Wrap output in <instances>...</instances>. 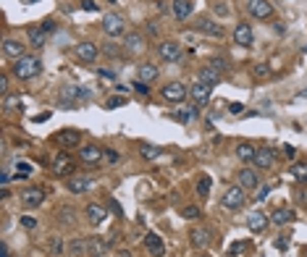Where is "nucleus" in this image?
I'll list each match as a JSON object with an SVG mask.
<instances>
[{
	"instance_id": "nucleus-1",
	"label": "nucleus",
	"mask_w": 307,
	"mask_h": 257,
	"mask_svg": "<svg viewBox=\"0 0 307 257\" xmlns=\"http://www.w3.org/2000/svg\"><path fill=\"white\" fill-rule=\"evenodd\" d=\"M11 71H13V77L21 79V82L35 79L37 74L42 71V60H40L37 55H24V58H19V60H13Z\"/></svg>"
},
{
	"instance_id": "nucleus-2",
	"label": "nucleus",
	"mask_w": 307,
	"mask_h": 257,
	"mask_svg": "<svg viewBox=\"0 0 307 257\" xmlns=\"http://www.w3.org/2000/svg\"><path fill=\"white\" fill-rule=\"evenodd\" d=\"M160 95H163V100H168V102H181L184 97L189 95V87L184 84V82H168V84L160 89Z\"/></svg>"
},
{
	"instance_id": "nucleus-3",
	"label": "nucleus",
	"mask_w": 307,
	"mask_h": 257,
	"mask_svg": "<svg viewBox=\"0 0 307 257\" xmlns=\"http://www.w3.org/2000/svg\"><path fill=\"white\" fill-rule=\"evenodd\" d=\"M124 26H126V21H124V16H118V13H105L103 16V32L108 37H121L124 34Z\"/></svg>"
},
{
	"instance_id": "nucleus-4",
	"label": "nucleus",
	"mask_w": 307,
	"mask_h": 257,
	"mask_svg": "<svg viewBox=\"0 0 307 257\" xmlns=\"http://www.w3.org/2000/svg\"><path fill=\"white\" fill-rule=\"evenodd\" d=\"M87 95H89L87 89H79V87L69 84V87H63V89H60V108H66V111H74L76 100H79V97H87Z\"/></svg>"
},
{
	"instance_id": "nucleus-5",
	"label": "nucleus",
	"mask_w": 307,
	"mask_h": 257,
	"mask_svg": "<svg viewBox=\"0 0 307 257\" xmlns=\"http://www.w3.org/2000/svg\"><path fill=\"white\" fill-rule=\"evenodd\" d=\"M221 205L226 207V210H239L242 205H244V189L236 184V187H228L226 192H223V197H221Z\"/></svg>"
},
{
	"instance_id": "nucleus-6",
	"label": "nucleus",
	"mask_w": 307,
	"mask_h": 257,
	"mask_svg": "<svg viewBox=\"0 0 307 257\" xmlns=\"http://www.w3.org/2000/svg\"><path fill=\"white\" fill-rule=\"evenodd\" d=\"M158 55L165 63H176V60H181V45L174 42V40H165V42L158 45Z\"/></svg>"
},
{
	"instance_id": "nucleus-7",
	"label": "nucleus",
	"mask_w": 307,
	"mask_h": 257,
	"mask_svg": "<svg viewBox=\"0 0 307 257\" xmlns=\"http://www.w3.org/2000/svg\"><path fill=\"white\" fill-rule=\"evenodd\" d=\"M194 29H197L199 34H208V37H223V26L216 24L213 19H205V16H199L194 21Z\"/></svg>"
},
{
	"instance_id": "nucleus-8",
	"label": "nucleus",
	"mask_w": 307,
	"mask_h": 257,
	"mask_svg": "<svg viewBox=\"0 0 307 257\" xmlns=\"http://www.w3.org/2000/svg\"><path fill=\"white\" fill-rule=\"evenodd\" d=\"M247 8H250L252 16L260 19V21H265V19L273 16V6L268 3V0H247Z\"/></svg>"
},
{
	"instance_id": "nucleus-9",
	"label": "nucleus",
	"mask_w": 307,
	"mask_h": 257,
	"mask_svg": "<svg viewBox=\"0 0 307 257\" xmlns=\"http://www.w3.org/2000/svg\"><path fill=\"white\" fill-rule=\"evenodd\" d=\"M189 95H192L194 105H208V100H210V95H213V87L205 84V82H194V84L189 87Z\"/></svg>"
},
{
	"instance_id": "nucleus-10",
	"label": "nucleus",
	"mask_w": 307,
	"mask_h": 257,
	"mask_svg": "<svg viewBox=\"0 0 307 257\" xmlns=\"http://www.w3.org/2000/svg\"><path fill=\"white\" fill-rule=\"evenodd\" d=\"M55 142L60 147H66V150H74V147L82 144V134L76 131V129H63L60 134H55Z\"/></svg>"
},
{
	"instance_id": "nucleus-11",
	"label": "nucleus",
	"mask_w": 307,
	"mask_h": 257,
	"mask_svg": "<svg viewBox=\"0 0 307 257\" xmlns=\"http://www.w3.org/2000/svg\"><path fill=\"white\" fill-rule=\"evenodd\" d=\"M3 55L11 58V60H19V58L26 55V45L19 42V40H13V37H8V40H3Z\"/></svg>"
},
{
	"instance_id": "nucleus-12",
	"label": "nucleus",
	"mask_w": 307,
	"mask_h": 257,
	"mask_svg": "<svg viewBox=\"0 0 307 257\" xmlns=\"http://www.w3.org/2000/svg\"><path fill=\"white\" fill-rule=\"evenodd\" d=\"M21 202L26 207H40L45 202V189H40V187H26L21 192Z\"/></svg>"
},
{
	"instance_id": "nucleus-13",
	"label": "nucleus",
	"mask_w": 307,
	"mask_h": 257,
	"mask_svg": "<svg viewBox=\"0 0 307 257\" xmlns=\"http://www.w3.org/2000/svg\"><path fill=\"white\" fill-rule=\"evenodd\" d=\"M252 40H255V34H252V26H250V21H242V24H236V29H234V42H236V45H242V48H250V45H252Z\"/></svg>"
},
{
	"instance_id": "nucleus-14",
	"label": "nucleus",
	"mask_w": 307,
	"mask_h": 257,
	"mask_svg": "<svg viewBox=\"0 0 307 257\" xmlns=\"http://www.w3.org/2000/svg\"><path fill=\"white\" fill-rule=\"evenodd\" d=\"M103 153H105V150L97 147V144H84V147L79 150V158H82V163H87V165H95V163L103 160Z\"/></svg>"
},
{
	"instance_id": "nucleus-15",
	"label": "nucleus",
	"mask_w": 307,
	"mask_h": 257,
	"mask_svg": "<svg viewBox=\"0 0 307 257\" xmlns=\"http://www.w3.org/2000/svg\"><path fill=\"white\" fill-rule=\"evenodd\" d=\"M66 187H69V192H74V194H87L95 184H92V178H87V176H69Z\"/></svg>"
},
{
	"instance_id": "nucleus-16",
	"label": "nucleus",
	"mask_w": 307,
	"mask_h": 257,
	"mask_svg": "<svg viewBox=\"0 0 307 257\" xmlns=\"http://www.w3.org/2000/svg\"><path fill=\"white\" fill-rule=\"evenodd\" d=\"M53 173H58V176H71L74 173V160L66 153H58L55 160H53Z\"/></svg>"
},
{
	"instance_id": "nucleus-17",
	"label": "nucleus",
	"mask_w": 307,
	"mask_h": 257,
	"mask_svg": "<svg viewBox=\"0 0 307 257\" xmlns=\"http://www.w3.org/2000/svg\"><path fill=\"white\" fill-rule=\"evenodd\" d=\"M189 241H192L197 249H208V247L213 244V236H210L208 229H192V231H189Z\"/></svg>"
},
{
	"instance_id": "nucleus-18",
	"label": "nucleus",
	"mask_w": 307,
	"mask_h": 257,
	"mask_svg": "<svg viewBox=\"0 0 307 257\" xmlns=\"http://www.w3.org/2000/svg\"><path fill=\"white\" fill-rule=\"evenodd\" d=\"M247 226H250V231H252V234L265 231V226H268V215L263 213V210H252V213L247 215Z\"/></svg>"
},
{
	"instance_id": "nucleus-19",
	"label": "nucleus",
	"mask_w": 307,
	"mask_h": 257,
	"mask_svg": "<svg viewBox=\"0 0 307 257\" xmlns=\"http://www.w3.org/2000/svg\"><path fill=\"white\" fill-rule=\"evenodd\" d=\"M145 247L150 249V254L152 257H163L165 254V244H163V239L158 236V234H145Z\"/></svg>"
},
{
	"instance_id": "nucleus-20",
	"label": "nucleus",
	"mask_w": 307,
	"mask_h": 257,
	"mask_svg": "<svg viewBox=\"0 0 307 257\" xmlns=\"http://www.w3.org/2000/svg\"><path fill=\"white\" fill-rule=\"evenodd\" d=\"M236 178H239V187L242 189H257L260 187V178H257V173L255 171H250V168H242L239 173H236Z\"/></svg>"
},
{
	"instance_id": "nucleus-21",
	"label": "nucleus",
	"mask_w": 307,
	"mask_h": 257,
	"mask_svg": "<svg viewBox=\"0 0 307 257\" xmlns=\"http://www.w3.org/2000/svg\"><path fill=\"white\" fill-rule=\"evenodd\" d=\"M276 163V153L270 147H257V155H255V165L257 168H270Z\"/></svg>"
},
{
	"instance_id": "nucleus-22",
	"label": "nucleus",
	"mask_w": 307,
	"mask_h": 257,
	"mask_svg": "<svg viewBox=\"0 0 307 257\" xmlns=\"http://www.w3.org/2000/svg\"><path fill=\"white\" fill-rule=\"evenodd\" d=\"M76 58L87 60V63H92V60L97 58V45L95 42H79L76 45Z\"/></svg>"
},
{
	"instance_id": "nucleus-23",
	"label": "nucleus",
	"mask_w": 307,
	"mask_h": 257,
	"mask_svg": "<svg viewBox=\"0 0 307 257\" xmlns=\"http://www.w3.org/2000/svg\"><path fill=\"white\" fill-rule=\"evenodd\" d=\"M192 11H194V3L192 0H174V16L179 21H187L192 16Z\"/></svg>"
},
{
	"instance_id": "nucleus-24",
	"label": "nucleus",
	"mask_w": 307,
	"mask_h": 257,
	"mask_svg": "<svg viewBox=\"0 0 307 257\" xmlns=\"http://www.w3.org/2000/svg\"><path fill=\"white\" fill-rule=\"evenodd\" d=\"M145 48V37L140 34V32H129L126 37H124V50L126 53H140Z\"/></svg>"
},
{
	"instance_id": "nucleus-25",
	"label": "nucleus",
	"mask_w": 307,
	"mask_h": 257,
	"mask_svg": "<svg viewBox=\"0 0 307 257\" xmlns=\"http://www.w3.org/2000/svg\"><path fill=\"white\" fill-rule=\"evenodd\" d=\"M223 79V71H218V68H213L210 63L205 66V68H199V82H205V84H218Z\"/></svg>"
},
{
	"instance_id": "nucleus-26",
	"label": "nucleus",
	"mask_w": 307,
	"mask_h": 257,
	"mask_svg": "<svg viewBox=\"0 0 307 257\" xmlns=\"http://www.w3.org/2000/svg\"><path fill=\"white\" fill-rule=\"evenodd\" d=\"M87 221L92 223V226H100L103 221H105V207L103 205H87Z\"/></svg>"
},
{
	"instance_id": "nucleus-27",
	"label": "nucleus",
	"mask_w": 307,
	"mask_h": 257,
	"mask_svg": "<svg viewBox=\"0 0 307 257\" xmlns=\"http://www.w3.org/2000/svg\"><path fill=\"white\" fill-rule=\"evenodd\" d=\"M255 155H257V147H252V144H247V142H242V144L236 147V158H239L242 163H255Z\"/></svg>"
},
{
	"instance_id": "nucleus-28",
	"label": "nucleus",
	"mask_w": 307,
	"mask_h": 257,
	"mask_svg": "<svg viewBox=\"0 0 307 257\" xmlns=\"http://www.w3.org/2000/svg\"><path fill=\"white\" fill-rule=\"evenodd\" d=\"M105 249H108V244H105L103 239H97V236H92V239L87 241V254H92V257L105 254Z\"/></svg>"
},
{
	"instance_id": "nucleus-29",
	"label": "nucleus",
	"mask_w": 307,
	"mask_h": 257,
	"mask_svg": "<svg viewBox=\"0 0 307 257\" xmlns=\"http://www.w3.org/2000/svg\"><path fill=\"white\" fill-rule=\"evenodd\" d=\"M291 218H294V213H291L289 207H279L276 213L270 215V223H276V226H286V223H291Z\"/></svg>"
},
{
	"instance_id": "nucleus-30",
	"label": "nucleus",
	"mask_w": 307,
	"mask_h": 257,
	"mask_svg": "<svg viewBox=\"0 0 307 257\" xmlns=\"http://www.w3.org/2000/svg\"><path fill=\"white\" fill-rule=\"evenodd\" d=\"M137 77H140L142 82H147V84H150V82H155V79H158V68L152 66V63H142V66H140V71H137Z\"/></svg>"
},
{
	"instance_id": "nucleus-31",
	"label": "nucleus",
	"mask_w": 307,
	"mask_h": 257,
	"mask_svg": "<svg viewBox=\"0 0 307 257\" xmlns=\"http://www.w3.org/2000/svg\"><path fill=\"white\" fill-rule=\"evenodd\" d=\"M45 40H48V32H45V29H40V26L29 29V42H32V48H42Z\"/></svg>"
},
{
	"instance_id": "nucleus-32",
	"label": "nucleus",
	"mask_w": 307,
	"mask_h": 257,
	"mask_svg": "<svg viewBox=\"0 0 307 257\" xmlns=\"http://www.w3.org/2000/svg\"><path fill=\"white\" fill-rule=\"evenodd\" d=\"M140 153H142V158H145V160H155V158H160V155H163V150H160V147H155V144H142Z\"/></svg>"
},
{
	"instance_id": "nucleus-33",
	"label": "nucleus",
	"mask_w": 307,
	"mask_h": 257,
	"mask_svg": "<svg viewBox=\"0 0 307 257\" xmlns=\"http://www.w3.org/2000/svg\"><path fill=\"white\" fill-rule=\"evenodd\" d=\"M19 108H21L19 95H3V111H19Z\"/></svg>"
},
{
	"instance_id": "nucleus-34",
	"label": "nucleus",
	"mask_w": 307,
	"mask_h": 257,
	"mask_svg": "<svg viewBox=\"0 0 307 257\" xmlns=\"http://www.w3.org/2000/svg\"><path fill=\"white\" fill-rule=\"evenodd\" d=\"M210 187H213V181H210V176H202V178H199L197 181V197H208V194H210Z\"/></svg>"
},
{
	"instance_id": "nucleus-35",
	"label": "nucleus",
	"mask_w": 307,
	"mask_h": 257,
	"mask_svg": "<svg viewBox=\"0 0 307 257\" xmlns=\"http://www.w3.org/2000/svg\"><path fill=\"white\" fill-rule=\"evenodd\" d=\"M197 116V108H189V111H174V118L179 121V124H189V121H194Z\"/></svg>"
},
{
	"instance_id": "nucleus-36",
	"label": "nucleus",
	"mask_w": 307,
	"mask_h": 257,
	"mask_svg": "<svg viewBox=\"0 0 307 257\" xmlns=\"http://www.w3.org/2000/svg\"><path fill=\"white\" fill-rule=\"evenodd\" d=\"M252 77H255V79H268V77H270V66H268V63H255Z\"/></svg>"
},
{
	"instance_id": "nucleus-37",
	"label": "nucleus",
	"mask_w": 307,
	"mask_h": 257,
	"mask_svg": "<svg viewBox=\"0 0 307 257\" xmlns=\"http://www.w3.org/2000/svg\"><path fill=\"white\" fill-rule=\"evenodd\" d=\"M291 176H294L297 181H307V163H297V165H291Z\"/></svg>"
},
{
	"instance_id": "nucleus-38",
	"label": "nucleus",
	"mask_w": 307,
	"mask_h": 257,
	"mask_svg": "<svg viewBox=\"0 0 307 257\" xmlns=\"http://www.w3.org/2000/svg\"><path fill=\"white\" fill-rule=\"evenodd\" d=\"M181 215H184V218H187V221H197L199 215H202V210H199L197 205H187V207H184V210H181Z\"/></svg>"
},
{
	"instance_id": "nucleus-39",
	"label": "nucleus",
	"mask_w": 307,
	"mask_h": 257,
	"mask_svg": "<svg viewBox=\"0 0 307 257\" xmlns=\"http://www.w3.org/2000/svg\"><path fill=\"white\" fill-rule=\"evenodd\" d=\"M82 252H87V241L74 239V241H71V254H82Z\"/></svg>"
},
{
	"instance_id": "nucleus-40",
	"label": "nucleus",
	"mask_w": 307,
	"mask_h": 257,
	"mask_svg": "<svg viewBox=\"0 0 307 257\" xmlns=\"http://www.w3.org/2000/svg\"><path fill=\"white\" fill-rule=\"evenodd\" d=\"M250 244H247V241H236V244H231V249H228V254H231V257H239L244 249H247Z\"/></svg>"
},
{
	"instance_id": "nucleus-41",
	"label": "nucleus",
	"mask_w": 307,
	"mask_h": 257,
	"mask_svg": "<svg viewBox=\"0 0 307 257\" xmlns=\"http://www.w3.org/2000/svg\"><path fill=\"white\" fill-rule=\"evenodd\" d=\"M131 87H134V89H137V92H140V95H150V87H147V82H142V79H137Z\"/></svg>"
},
{
	"instance_id": "nucleus-42",
	"label": "nucleus",
	"mask_w": 307,
	"mask_h": 257,
	"mask_svg": "<svg viewBox=\"0 0 307 257\" xmlns=\"http://www.w3.org/2000/svg\"><path fill=\"white\" fill-rule=\"evenodd\" d=\"M32 173V165L29 163H19V173H16V178H24V176H29Z\"/></svg>"
},
{
	"instance_id": "nucleus-43",
	"label": "nucleus",
	"mask_w": 307,
	"mask_h": 257,
	"mask_svg": "<svg viewBox=\"0 0 307 257\" xmlns=\"http://www.w3.org/2000/svg\"><path fill=\"white\" fill-rule=\"evenodd\" d=\"M121 105H124V97H111L108 102H105V108L113 111V108H121Z\"/></svg>"
},
{
	"instance_id": "nucleus-44",
	"label": "nucleus",
	"mask_w": 307,
	"mask_h": 257,
	"mask_svg": "<svg viewBox=\"0 0 307 257\" xmlns=\"http://www.w3.org/2000/svg\"><path fill=\"white\" fill-rule=\"evenodd\" d=\"M210 66H213V68H218V71H226V68H228V63H226L223 58H213V60H210Z\"/></svg>"
},
{
	"instance_id": "nucleus-45",
	"label": "nucleus",
	"mask_w": 307,
	"mask_h": 257,
	"mask_svg": "<svg viewBox=\"0 0 307 257\" xmlns=\"http://www.w3.org/2000/svg\"><path fill=\"white\" fill-rule=\"evenodd\" d=\"M228 111H231V116H242L244 113V105L242 102H231V105H228Z\"/></svg>"
},
{
	"instance_id": "nucleus-46",
	"label": "nucleus",
	"mask_w": 307,
	"mask_h": 257,
	"mask_svg": "<svg viewBox=\"0 0 307 257\" xmlns=\"http://www.w3.org/2000/svg\"><path fill=\"white\" fill-rule=\"evenodd\" d=\"M284 155H286L289 160H294V158H297V147H291V144H286V147H284Z\"/></svg>"
},
{
	"instance_id": "nucleus-47",
	"label": "nucleus",
	"mask_w": 307,
	"mask_h": 257,
	"mask_svg": "<svg viewBox=\"0 0 307 257\" xmlns=\"http://www.w3.org/2000/svg\"><path fill=\"white\" fill-rule=\"evenodd\" d=\"M21 226H24V229H35L37 221H35V218H29V215H24V218H21Z\"/></svg>"
},
{
	"instance_id": "nucleus-48",
	"label": "nucleus",
	"mask_w": 307,
	"mask_h": 257,
	"mask_svg": "<svg viewBox=\"0 0 307 257\" xmlns=\"http://www.w3.org/2000/svg\"><path fill=\"white\" fill-rule=\"evenodd\" d=\"M71 213H74V210L66 207V210H63V215H60V221H63V223H74V215H71Z\"/></svg>"
},
{
	"instance_id": "nucleus-49",
	"label": "nucleus",
	"mask_w": 307,
	"mask_h": 257,
	"mask_svg": "<svg viewBox=\"0 0 307 257\" xmlns=\"http://www.w3.org/2000/svg\"><path fill=\"white\" fill-rule=\"evenodd\" d=\"M216 13H218V16H228V6L226 3H216Z\"/></svg>"
},
{
	"instance_id": "nucleus-50",
	"label": "nucleus",
	"mask_w": 307,
	"mask_h": 257,
	"mask_svg": "<svg viewBox=\"0 0 307 257\" xmlns=\"http://www.w3.org/2000/svg\"><path fill=\"white\" fill-rule=\"evenodd\" d=\"M0 92H3V95H8V77H6V74L0 77Z\"/></svg>"
},
{
	"instance_id": "nucleus-51",
	"label": "nucleus",
	"mask_w": 307,
	"mask_h": 257,
	"mask_svg": "<svg viewBox=\"0 0 307 257\" xmlns=\"http://www.w3.org/2000/svg\"><path fill=\"white\" fill-rule=\"evenodd\" d=\"M268 192H270V187L265 184V187H260V192H257V200H265L268 197Z\"/></svg>"
},
{
	"instance_id": "nucleus-52",
	"label": "nucleus",
	"mask_w": 307,
	"mask_h": 257,
	"mask_svg": "<svg viewBox=\"0 0 307 257\" xmlns=\"http://www.w3.org/2000/svg\"><path fill=\"white\" fill-rule=\"evenodd\" d=\"M8 254H11L8 244H6V241H0V257H8Z\"/></svg>"
},
{
	"instance_id": "nucleus-53",
	"label": "nucleus",
	"mask_w": 307,
	"mask_h": 257,
	"mask_svg": "<svg viewBox=\"0 0 307 257\" xmlns=\"http://www.w3.org/2000/svg\"><path fill=\"white\" fill-rule=\"evenodd\" d=\"M42 29H45V32H53V29H55V21H42Z\"/></svg>"
},
{
	"instance_id": "nucleus-54",
	"label": "nucleus",
	"mask_w": 307,
	"mask_h": 257,
	"mask_svg": "<svg viewBox=\"0 0 307 257\" xmlns=\"http://www.w3.org/2000/svg\"><path fill=\"white\" fill-rule=\"evenodd\" d=\"M111 207H113V213H116V215H124V210H121V205H118L116 200H111Z\"/></svg>"
},
{
	"instance_id": "nucleus-55",
	"label": "nucleus",
	"mask_w": 307,
	"mask_h": 257,
	"mask_svg": "<svg viewBox=\"0 0 307 257\" xmlns=\"http://www.w3.org/2000/svg\"><path fill=\"white\" fill-rule=\"evenodd\" d=\"M87 11H97V3H92V0H84V3H82Z\"/></svg>"
},
{
	"instance_id": "nucleus-56",
	"label": "nucleus",
	"mask_w": 307,
	"mask_h": 257,
	"mask_svg": "<svg viewBox=\"0 0 307 257\" xmlns=\"http://www.w3.org/2000/svg\"><path fill=\"white\" fill-rule=\"evenodd\" d=\"M97 74H100V77H103V79H113V71H105V68H100Z\"/></svg>"
},
{
	"instance_id": "nucleus-57",
	"label": "nucleus",
	"mask_w": 307,
	"mask_h": 257,
	"mask_svg": "<svg viewBox=\"0 0 307 257\" xmlns=\"http://www.w3.org/2000/svg\"><path fill=\"white\" fill-rule=\"evenodd\" d=\"M105 53H108V55H118L121 50H118V48H113V45H108V48H105Z\"/></svg>"
},
{
	"instance_id": "nucleus-58",
	"label": "nucleus",
	"mask_w": 307,
	"mask_h": 257,
	"mask_svg": "<svg viewBox=\"0 0 307 257\" xmlns=\"http://www.w3.org/2000/svg\"><path fill=\"white\" fill-rule=\"evenodd\" d=\"M53 249H55V252H63V241L55 239V241H53Z\"/></svg>"
},
{
	"instance_id": "nucleus-59",
	"label": "nucleus",
	"mask_w": 307,
	"mask_h": 257,
	"mask_svg": "<svg viewBox=\"0 0 307 257\" xmlns=\"http://www.w3.org/2000/svg\"><path fill=\"white\" fill-rule=\"evenodd\" d=\"M8 181H11V176H8V173L3 171V173H0V184H3V187H6V184H8Z\"/></svg>"
},
{
	"instance_id": "nucleus-60",
	"label": "nucleus",
	"mask_w": 307,
	"mask_h": 257,
	"mask_svg": "<svg viewBox=\"0 0 307 257\" xmlns=\"http://www.w3.org/2000/svg\"><path fill=\"white\" fill-rule=\"evenodd\" d=\"M147 32H150V34H158V26H155V21H150V26H147Z\"/></svg>"
},
{
	"instance_id": "nucleus-61",
	"label": "nucleus",
	"mask_w": 307,
	"mask_h": 257,
	"mask_svg": "<svg viewBox=\"0 0 307 257\" xmlns=\"http://www.w3.org/2000/svg\"><path fill=\"white\" fill-rule=\"evenodd\" d=\"M105 155H108V160H118V155L113 153V150H105Z\"/></svg>"
},
{
	"instance_id": "nucleus-62",
	"label": "nucleus",
	"mask_w": 307,
	"mask_h": 257,
	"mask_svg": "<svg viewBox=\"0 0 307 257\" xmlns=\"http://www.w3.org/2000/svg\"><path fill=\"white\" fill-rule=\"evenodd\" d=\"M26 3H37V0H26Z\"/></svg>"
},
{
	"instance_id": "nucleus-63",
	"label": "nucleus",
	"mask_w": 307,
	"mask_h": 257,
	"mask_svg": "<svg viewBox=\"0 0 307 257\" xmlns=\"http://www.w3.org/2000/svg\"><path fill=\"white\" fill-rule=\"evenodd\" d=\"M108 3H118V0H108Z\"/></svg>"
},
{
	"instance_id": "nucleus-64",
	"label": "nucleus",
	"mask_w": 307,
	"mask_h": 257,
	"mask_svg": "<svg viewBox=\"0 0 307 257\" xmlns=\"http://www.w3.org/2000/svg\"><path fill=\"white\" fill-rule=\"evenodd\" d=\"M199 257H210V254H199Z\"/></svg>"
}]
</instances>
